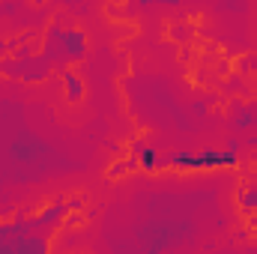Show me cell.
Listing matches in <instances>:
<instances>
[{"mask_svg":"<svg viewBox=\"0 0 257 254\" xmlns=\"http://www.w3.org/2000/svg\"><path fill=\"white\" fill-rule=\"evenodd\" d=\"M168 165L171 168H230V165H236V144H230L227 153H215V150H206L200 156L174 153V156H168Z\"/></svg>","mask_w":257,"mask_h":254,"instance_id":"obj_1","label":"cell"},{"mask_svg":"<svg viewBox=\"0 0 257 254\" xmlns=\"http://www.w3.org/2000/svg\"><path fill=\"white\" fill-rule=\"evenodd\" d=\"M141 162H144V168H147V171H153V168L159 165V156H156L153 150H144V153H141Z\"/></svg>","mask_w":257,"mask_h":254,"instance_id":"obj_3","label":"cell"},{"mask_svg":"<svg viewBox=\"0 0 257 254\" xmlns=\"http://www.w3.org/2000/svg\"><path fill=\"white\" fill-rule=\"evenodd\" d=\"M254 162H257V156H254Z\"/></svg>","mask_w":257,"mask_h":254,"instance_id":"obj_4","label":"cell"},{"mask_svg":"<svg viewBox=\"0 0 257 254\" xmlns=\"http://www.w3.org/2000/svg\"><path fill=\"white\" fill-rule=\"evenodd\" d=\"M66 87H69V99H81V93H84V87H81V81L69 72L66 75Z\"/></svg>","mask_w":257,"mask_h":254,"instance_id":"obj_2","label":"cell"}]
</instances>
